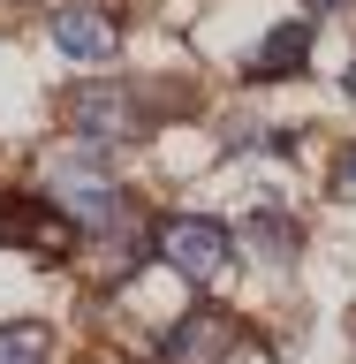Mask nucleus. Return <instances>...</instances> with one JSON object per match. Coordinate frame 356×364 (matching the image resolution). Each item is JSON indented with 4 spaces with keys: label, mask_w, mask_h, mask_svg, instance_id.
<instances>
[{
    "label": "nucleus",
    "mask_w": 356,
    "mask_h": 364,
    "mask_svg": "<svg viewBox=\"0 0 356 364\" xmlns=\"http://www.w3.org/2000/svg\"><path fill=\"white\" fill-rule=\"evenodd\" d=\"M311 46H318V16H281L266 38H258V53L243 61V76L250 84H288V76L311 68Z\"/></svg>",
    "instance_id": "nucleus-6"
},
{
    "label": "nucleus",
    "mask_w": 356,
    "mask_h": 364,
    "mask_svg": "<svg viewBox=\"0 0 356 364\" xmlns=\"http://www.w3.org/2000/svg\"><path fill=\"white\" fill-rule=\"evenodd\" d=\"M235 349H243V318L220 304H190L159 334V364H235Z\"/></svg>",
    "instance_id": "nucleus-4"
},
{
    "label": "nucleus",
    "mask_w": 356,
    "mask_h": 364,
    "mask_svg": "<svg viewBox=\"0 0 356 364\" xmlns=\"http://www.w3.org/2000/svg\"><path fill=\"white\" fill-rule=\"evenodd\" d=\"M45 38H53V53H68V61H114L122 16H114L107 0H61V8L45 16Z\"/></svg>",
    "instance_id": "nucleus-5"
},
{
    "label": "nucleus",
    "mask_w": 356,
    "mask_h": 364,
    "mask_svg": "<svg viewBox=\"0 0 356 364\" xmlns=\"http://www.w3.org/2000/svg\"><path fill=\"white\" fill-rule=\"evenodd\" d=\"M61 122H68V136H84L99 152L152 136V107H144L136 84H76V91H61Z\"/></svg>",
    "instance_id": "nucleus-2"
},
{
    "label": "nucleus",
    "mask_w": 356,
    "mask_h": 364,
    "mask_svg": "<svg viewBox=\"0 0 356 364\" xmlns=\"http://www.w3.org/2000/svg\"><path fill=\"white\" fill-rule=\"evenodd\" d=\"M0 250H31V258H68L76 228L45 190H0Z\"/></svg>",
    "instance_id": "nucleus-3"
},
{
    "label": "nucleus",
    "mask_w": 356,
    "mask_h": 364,
    "mask_svg": "<svg viewBox=\"0 0 356 364\" xmlns=\"http://www.w3.org/2000/svg\"><path fill=\"white\" fill-rule=\"evenodd\" d=\"M303 8H311V16H334V8H349V0H303Z\"/></svg>",
    "instance_id": "nucleus-10"
},
{
    "label": "nucleus",
    "mask_w": 356,
    "mask_h": 364,
    "mask_svg": "<svg viewBox=\"0 0 356 364\" xmlns=\"http://www.w3.org/2000/svg\"><path fill=\"white\" fill-rule=\"evenodd\" d=\"M235 243H243V250H258L266 266H288L296 250H303V228H296V213H281V205H258V213L235 228Z\"/></svg>",
    "instance_id": "nucleus-7"
},
{
    "label": "nucleus",
    "mask_w": 356,
    "mask_h": 364,
    "mask_svg": "<svg viewBox=\"0 0 356 364\" xmlns=\"http://www.w3.org/2000/svg\"><path fill=\"white\" fill-rule=\"evenodd\" d=\"M334 198L356 205V144H341V159H334Z\"/></svg>",
    "instance_id": "nucleus-9"
},
{
    "label": "nucleus",
    "mask_w": 356,
    "mask_h": 364,
    "mask_svg": "<svg viewBox=\"0 0 356 364\" xmlns=\"http://www.w3.org/2000/svg\"><path fill=\"white\" fill-rule=\"evenodd\" d=\"M0 364H53V326H38V318L0 326Z\"/></svg>",
    "instance_id": "nucleus-8"
},
{
    "label": "nucleus",
    "mask_w": 356,
    "mask_h": 364,
    "mask_svg": "<svg viewBox=\"0 0 356 364\" xmlns=\"http://www.w3.org/2000/svg\"><path fill=\"white\" fill-rule=\"evenodd\" d=\"M235 228L212 220V213H167V220H152V258L159 266H175L190 289H212L227 266H235Z\"/></svg>",
    "instance_id": "nucleus-1"
}]
</instances>
